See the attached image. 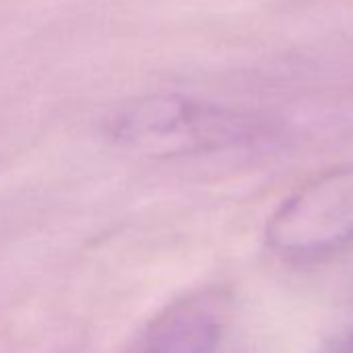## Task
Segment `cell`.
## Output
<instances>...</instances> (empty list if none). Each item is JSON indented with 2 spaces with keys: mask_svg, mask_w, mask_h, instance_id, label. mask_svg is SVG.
Wrapping results in <instances>:
<instances>
[{
  "mask_svg": "<svg viewBox=\"0 0 353 353\" xmlns=\"http://www.w3.org/2000/svg\"><path fill=\"white\" fill-rule=\"evenodd\" d=\"M266 243L287 258H314L353 243V164L330 168L291 194L272 212Z\"/></svg>",
  "mask_w": 353,
  "mask_h": 353,
  "instance_id": "cell-1",
  "label": "cell"
},
{
  "mask_svg": "<svg viewBox=\"0 0 353 353\" xmlns=\"http://www.w3.org/2000/svg\"><path fill=\"white\" fill-rule=\"evenodd\" d=\"M114 135L137 150L160 156H181L219 150L245 135L237 119L179 98H154L127 110Z\"/></svg>",
  "mask_w": 353,
  "mask_h": 353,
  "instance_id": "cell-2",
  "label": "cell"
},
{
  "mask_svg": "<svg viewBox=\"0 0 353 353\" xmlns=\"http://www.w3.org/2000/svg\"><path fill=\"white\" fill-rule=\"evenodd\" d=\"M227 332V303L219 293H198L158 316L139 353H221Z\"/></svg>",
  "mask_w": 353,
  "mask_h": 353,
  "instance_id": "cell-3",
  "label": "cell"
},
{
  "mask_svg": "<svg viewBox=\"0 0 353 353\" xmlns=\"http://www.w3.org/2000/svg\"><path fill=\"white\" fill-rule=\"evenodd\" d=\"M339 353H353V336L339 349Z\"/></svg>",
  "mask_w": 353,
  "mask_h": 353,
  "instance_id": "cell-4",
  "label": "cell"
}]
</instances>
